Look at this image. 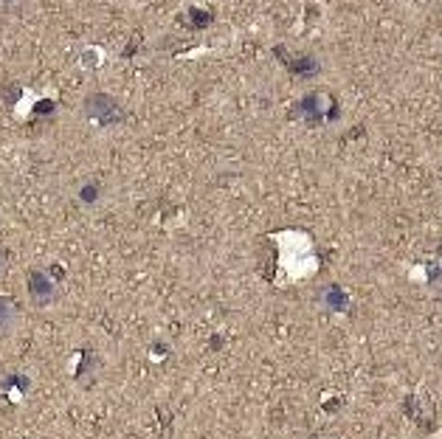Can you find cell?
<instances>
[{"instance_id":"cell-1","label":"cell","mask_w":442,"mask_h":439,"mask_svg":"<svg viewBox=\"0 0 442 439\" xmlns=\"http://www.w3.org/2000/svg\"><path fill=\"white\" fill-rule=\"evenodd\" d=\"M48 293H51V287L43 276H31V296H34L37 304H43L45 298H48Z\"/></svg>"},{"instance_id":"cell-2","label":"cell","mask_w":442,"mask_h":439,"mask_svg":"<svg viewBox=\"0 0 442 439\" xmlns=\"http://www.w3.org/2000/svg\"><path fill=\"white\" fill-rule=\"evenodd\" d=\"M12 315H15V307L0 298V321H12Z\"/></svg>"}]
</instances>
